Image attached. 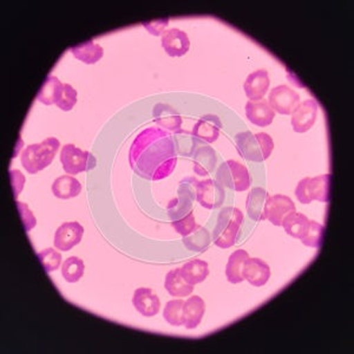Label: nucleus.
I'll return each instance as SVG.
<instances>
[{
  "mask_svg": "<svg viewBox=\"0 0 354 354\" xmlns=\"http://www.w3.org/2000/svg\"><path fill=\"white\" fill-rule=\"evenodd\" d=\"M222 129L221 120L216 115H205L194 124L192 135L205 143L218 141Z\"/></svg>",
  "mask_w": 354,
  "mask_h": 354,
  "instance_id": "nucleus-15",
  "label": "nucleus"
},
{
  "mask_svg": "<svg viewBox=\"0 0 354 354\" xmlns=\"http://www.w3.org/2000/svg\"><path fill=\"white\" fill-rule=\"evenodd\" d=\"M169 24V18H162L158 21H143L142 25L147 31H149L153 36H162L165 32V26Z\"/></svg>",
  "mask_w": 354,
  "mask_h": 354,
  "instance_id": "nucleus-40",
  "label": "nucleus"
},
{
  "mask_svg": "<svg viewBox=\"0 0 354 354\" xmlns=\"http://www.w3.org/2000/svg\"><path fill=\"white\" fill-rule=\"evenodd\" d=\"M53 194L57 198L68 200L78 196L82 192L81 182L76 177L70 175H63L55 180L51 187Z\"/></svg>",
  "mask_w": 354,
  "mask_h": 354,
  "instance_id": "nucleus-24",
  "label": "nucleus"
},
{
  "mask_svg": "<svg viewBox=\"0 0 354 354\" xmlns=\"http://www.w3.org/2000/svg\"><path fill=\"white\" fill-rule=\"evenodd\" d=\"M270 85V80L267 70L259 68L257 71L250 73V76L245 80L243 84L245 96L248 97L250 101H261L266 93H268Z\"/></svg>",
  "mask_w": 354,
  "mask_h": 354,
  "instance_id": "nucleus-16",
  "label": "nucleus"
},
{
  "mask_svg": "<svg viewBox=\"0 0 354 354\" xmlns=\"http://www.w3.org/2000/svg\"><path fill=\"white\" fill-rule=\"evenodd\" d=\"M183 300H170L165 304L163 317L171 326H183Z\"/></svg>",
  "mask_w": 354,
  "mask_h": 354,
  "instance_id": "nucleus-34",
  "label": "nucleus"
},
{
  "mask_svg": "<svg viewBox=\"0 0 354 354\" xmlns=\"http://www.w3.org/2000/svg\"><path fill=\"white\" fill-rule=\"evenodd\" d=\"M10 176H11V182H12L13 195L15 198H18V195L21 194L24 187L25 177L21 174V170H10Z\"/></svg>",
  "mask_w": 354,
  "mask_h": 354,
  "instance_id": "nucleus-41",
  "label": "nucleus"
},
{
  "mask_svg": "<svg viewBox=\"0 0 354 354\" xmlns=\"http://www.w3.org/2000/svg\"><path fill=\"white\" fill-rule=\"evenodd\" d=\"M198 181L195 177H185L177 189V198H174L168 205V215L171 221L185 218L190 212H193L194 201H196V187Z\"/></svg>",
  "mask_w": 354,
  "mask_h": 354,
  "instance_id": "nucleus-6",
  "label": "nucleus"
},
{
  "mask_svg": "<svg viewBox=\"0 0 354 354\" xmlns=\"http://www.w3.org/2000/svg\"><path fill=\"white\" fill-rule=\"evenodd\" d=\"M77 104V91L76 88L70 84L64 83L62 88L61 96L57 102L56 105L63 111H70L73 109V106Z\"/></svg>",
  "mask_w": 354,
  "mask_h": 354,
  "instance_id": "nucleus-37",
  "label": "nucleus"
},
{
  "mask_svg": "<svg viewBox=\"0 0 354 354\" xmlns=\"http://www.w3.org/2000/svg\"><path fill=\"white\" fill-rule=\"evenodd\" d=\"M210 242H212V236H210L209 232L198 225L193 233L183 238V243L185 247L194 252H202V250H207Z\"/></svg>",
  "mask_w": 354,
  "mask_h": 354,
  "instance_id": "nucleus-32",
  "label": "nucleus"
},
{
  "mask_svg": "<svg viewBox=\"0 0 354 354\" xmlns=\"http://www.w3.org/2000/svg\"><path fill=\"white\" fill-rule=\"evenodd\" d=\"M225 188L216 180L207 178L198 181L196 187V201L205 209H216L223 205Z\"/></svg>",
  "mask_w": 354,
  "mask_h": 354,
  "instance_id": "nucleus-10",
  "label": "nucleus"
},
{
  "mask_svg": "<svg viewBox=\"0 0 354 354\" xmlns=\"http://www.w3.org/2000/svg\"><path fill=\"white\" fill-rule=\"evenodd\" d=\"M173 138L175 142L176 153H180L182 156H193L195 150L198 149V145L202 142L196 137L193 136L192 133L185 131L183 129L178 133H174Z\"/></svg>",
  "mask_w": 354,
  "mask_h": 354,
  "instance_id": "nucleus-31",
  "label": "nucleus"
},
{
  "mask_svg": "<svg viewBox=\"0 0 354 354\" xmlns=\"http://www.w3.org/2000/svg\"><path fill=\"white\" fill-rule=\"evenodd\" d=\"M38 258L41 260V265L44 267L45 272L51 273L61 267L62 255L53 248H46L38 253Z\"/></svg>",
  "mask_w": 354,
  "mask_h": 354,
  "instance_id": "nucleus-36",
  "label": "nucleus"
},
{
  "mask_svg": "<svg viewBox=\"0 0 354 354\" xmlns=\"http://www.w3.org/2000/svg\"><path fill=\"white\" fill-rule=\"evenodd\" d=\"M324 230H325V227L322 223L310 220L308 230L301 239L302 243L307 247L319 248L322 245V239H324Z\"/></svg>",
  "mask_w": 354,
  "mask_h": 354,
  "instance_id": "nucleus-35",
  "label": "nucleus"
},
{
  "mask_svg": "<svg viewBox=\"0 0 354 354\" xmlns=\"http://www.w3.org/2000/svg\"><path fill=\"white\" fill-rule=\"evenodd\" d=\"M245 110V117H247L253 124L262 127V128L272 124L274 117H275V111L272 109V106H270L267 100H261V101L257 102H247Z\"/></svg>",
  "mask_w": 354,
  "mask_h": 354,
  "instance_id": "nucleus-20",
  "label": "nucleus"
},
{
  "mask_svg": "<svg viewBox=\"0 0 354 354\" xmlns=\"http://www.w3.org/2000/svg\"><path fill=\"white\" fill-rule=\"evenodd\" d=\"M153 120L156 124L165 131L178 133L182 130V117L173 106L165 103H158L153 108Z\"/></svg>",
  "mask_w": 354,
  "mask_h": 354,
  "instance_id": "nucleus-19",
  "label": "nucleus"
},
{
  "mask_svg": "<svg viewBox=\"0 0 354 354\" xmlns=\"http://www.w3.org/2000/svg\"><path fill=\"white\" fill-rule=\"evenodd\" d=\"M330 174L317 177H305L299 182L295 196L302 205H310L313 201L326 203L330 201Z\"/></svg>",
  "mask_w": 354,
  "mask_h": 354,
  "instance_id": "nucleus-5",
  "label": "nucleus"
},
{
  "mask_svg": "<svg viewBox=\"0 0 354 354\" xmlns=\"http://www.w3.org/2000/svg\"><path fill=\"white\" fill-rule=\"evenodd\" d=\"M61 142L56 137H48L41 143L30 145L21 153V165L28 174H37L51 165Z\"/></svg>",
  "mask_w": 354,
  "mask_h": 354,
  "instance_id": "nucleus-3",
  "label": "nucleus"
},
{
  "mask_svg": "<svg viewBox=\"0 0 354 354\" xmlns=\"http://www.w3.org/2000/svg\"><path fill=\"white\" fill-rule=\"evenodd\" d=\"M216 181L235 192H245L250 187V171L240 162L228 160L216 170Z\"/></svg>",
  "mask_w": 354,
  "mask_h": 354,
  "instance_id": "nucleus-7",
  "label": "nucleus"
},
{
  "mask_svg": "<svg viewBox=\"0 0 354 354\" xmlns=\"http://www.w3.org/2000/svg\"><path fill=\"white\" fill-rule=\"evenodd\" d=\"M61 163L68 175H77L93 169L96 158L93 153L77 148L76 145H65L61 150Z\"/></svg>",
  "mask_w": 354,
  "mask_h": 354,
  "instance_id": "nucleus-8",
  "label": "nucleus"
},
{
  "mask_svg": "<svg viewBox=\"0 0 354 354\" xmlns=\"http://www.w3.org/2000/svg\"><path fill=\"white\" fill-rule=\"evenodd\" d=\"M131 169L145 180L158 181L169 176L177 165L173 133L149 127L137 135L129 150Z\"/></svg>",
  "mask_w": 354,
  "mask_h": 354,
  "instance_id": "nucleus-1",
  "label": "nucleus"
},
{
  "mask_svg": "<svg viewBox=\"0 0 354 354\" xmlns=\"http://www.w3.org/2000/svg\"><path fill=\"white\" fill-rule=\"evenodd\" d=\"M218 156L210 145H200L193 155L194 173L198 176H208L216 167Z\"/></svg>",
  "mask_w": 354,
  "mask_h": 354,
  "instance_id": "nucleus-21",
  "label": "nucleus"
},
{
  "mask_svg": "<svg viewBox=\"0 0 354 354\" xmlns=\"http://www.w3.org/2000/svg\"><path fill=\"white\" fill-rule=\"evenodd\" d=\"M84 261L77 257L66 259L62 266V275L68 283L80 281L84 275Z\"/></svg>",
  "mask_w": 354,
  "mask_h": 354,
  "instance_id": "nucleus-33",
  "label": "nucleus"
},
{
  "mask_svg": "<svg viewBox=\"0 0 354 354\" xmlns=\"http://www.w3.org/2000/svg\"><path fill=\"white\" fill-rule=\"evenodd\" d=\"M268 196L270 194L260 187H255L248 194L247 201H245V209L250 218L254 221H265L263 209H265L266 200Z\"/></svg>",
  "mask_w": 354,
  "mask_h": 354,
  "instance_id": "nucleus-23",
  "label": "nucleus"
},
{
  "mask_svg": "<svg viewBox=\"0 0 354 354\" xmlns=\"http://www.w3.org/2000/svg\"><path fill=\"white\" fill-rule=\"evenodd\" d=\"M243 223V214L236 207H225L218 213V222L214 228L215 245L227 250L236 243L240 228Z\"/></svg>",
  "mask_w": 354,
  "mask_h": 354,
  "instance_id": "nucleus-2",
  "label": "nucleus"
},
{
  "mask_svg": "<svg viewBox=\"0 0 354 354\" xmlns=\"http://www.w3.org/2000/svg\"><path fill=\"white\" fill-rule=\"evenodd\" d=\"M165 288L167 292L175 298H185L193 293L194 286L185 281L182 278L181 270H170L165 275Z\"/></svg>",
  "mask_w": 354,
  "mask_h": 354,
  "instance_id": "nucleus-26",
  "label": "nucleus"
},
{
  "mask_svg": "<svg viewBox=\"0 0 354 354\" xmlns=\"http://www.w3.org/2000/svg\"><path fill=\"white\" fill-rule=\"evenodd\" d=\"M235 142L238 153L248 161H266L274 149L273 138L266 133L243 131L235 136Z\"/></svg>",
  "mask_w": 354,
  "mask_h": 354,
  "instance_id": "nucleus-4",
  "label": "nucleus"
},
{
  "mask_svg": "<svg viewBox=\"0 0 354 354\" xmlns=\"http://www.w3.org/2000/svg\"><path fill=\"white\" fill-rule=\"evenodd\" d=\"M133 305L138 313L145 318H151L158 314L161 310V301L156 294L150 288H137L133 293Z\"/></svg>",
  "mask_w": 354,
  "mask_h": 354,
  "instance_id": "nucleus-18",
  "label": "nucleus"
},
{
  "mask_svg": "<svg viewBox=\"0 0 354 354\" xmlns=\"http://www.w3.org/2000/svg\"><path fill=\"white\" fill-rule=\"evenodd\" d=\"M71 53L78 61L88 65L96 64L97 62L104 56V50L101 45L96 44L93 41H85V43L73 46L71 48Z\"/></svg>",
  "mask_w": 354,
  "mask_h": 354,
  "instance_id": "nucleus-29",
  "label": "nucleus"
},
{
  "mask_svg": "<svg viewBox=\"0 0 354 354\" xmlns=\"http://www.w3.org/2000/svg\"><path fill=\"white\" fill-rule=\"evenodd\" d=\"M17 208L19 210L21 214V221L24 225L25 232H30L32 230L33 227L37 225V220L33 215L32 212L30 210L28 205H25L23 202L16 201Z\"/></svg>",
  "mask_w": 354,
  "mask_h": 354,
  "instance_id": "nucleus-39",
  "label": "nucleus"
},
{
  "mask_svg": "<svg viewBox=\"0 0 354 354\" xmlns=\"http://www.w3.org/2000/svg\"><path fill=\"white\" fill-rule=\"evenodd\" d=\"M293 212H297V207L292 198L286 195H274V196L270 195L266 200L263 216L265 220H268L272 225L280 227L283 218Z\"/></svg>",
  "mask_w": 354,
  "mask_h": 354,
  "instance_id": "nucleus-11",
  "label": "nucleus"
},
{
  "mask_svg": "<svg viewBox=\"0 0 354 354\" xmlns=\"http://www.w3.org/2000/svg\"><path fill=\"white\" fill-rule=\"evenodd\" d=\"M171 225L177 233L181 234L182 236L185 238V236H188L189 234L193 233L194 230H196L198 223L195 221L194 212H190L188 215H185V218L176 220V221H171Z\"/></svg>",
  "mask_w": 354,
  "mask_h": 354,
  "instance_id": "nucleus-38",
  "label": "nucleus"
},
{
  "mask_svg": "<svg viewBox=\"0 0 354 354\" xmlns=\"http://www.w3.org/2000/svg\"><path fill=\"white\" fill-rule=\"evenodd\" d=\"M180 270H181L182 278L185 279L187 283L193 285V286L205 281L209 275L208 262L200 260V259L187 262L182 266Z\"/></svg>",
  "mask_w": 354,
  "mask_h": 354,
  "instance_id": "nucleus-25",
  "label": "nucleus"
},
{
  "mask_svg": "<svg viewBox=\"0 0 354 354\" xmlns=\"http://www.w3.org/2000/svg\"><path fill=\"white\" fill-rule=\"evenodd\" d=\"M205 312V304L201 297H190L183 305V326L187 330H194L201 324Z\"/></svg>",
  "mask_w": 354,
  "mask_h": 354,
  "instance_id": "nucleus-22",
  "label": "nucleus"
},
{
  "mask_svg": "<svg viewBox=\"0 0 354 354\" xmlns=\"http://www.w3.org/2000/svg\"><path fill=\"white\" fill-rule=\"evenodd\" d=\"M84 234V227L80 222H64L57 228L53 243L57 250L68 252L80 245Z\"/></svg>",
  "mask_w": 354,
  "mask_h": 354,
  "instance_id": "nucleus-12",
  "label": "nucleus"
},
{
  "mask_svg": "<svg viewBox=\"0 0 354 354\" xmlns=\"http://www.w3.org/2000/svg\"><path fill=\"white\" fill-rule=\"evenodd\" d=\"M281 225L290 236L301 240L310 227V218L302 213L293 212L283 218Z\"/></svg>",
  "mask_w": 354,
  "mask_h": 354,
  "instance_id": "nucleus-28",
  "label": "nucleus"
},
{
  "mask_svg": "<svg viewBox=\"0 0 354 354\" xmlns=\"http://www.w3.org/2000/svg\"><path fill=\"white\" fill-rule=\"evenodd\" d=\"M267 101L275 113L290 115L300 104V96L288 85L282 84L272 88Z\"/></svg>",
  "mask_w": 354,
  "mask_h": 354,
  "instance_id": "nucleus-9",
  "label": "nucleus"
},
{
  "mask_svg": "<svg viewBox=\"0 0 354 354\" xmlns=\"http://www.w3.org/2000/svg\"><path fill=\"white\" fill-rule=\"evenodd\" d=\"M248 258H250V254L245 250H235L234 253L230 254L225 266V278L230 283H241L245 280L242 275V270H243L245 260Z\"/></svg>",
  "mask_w": 354,
  "mask_h": 354,
  "instance_id": "nucleus-27",
  "label": "nucleus"
},
{
  "mask_svg": "<svg viewBox=\"0 0 354 354\" xmlns=\"http://www.w3.org/2000/svg\"><path fill=\"white\" fill-rule=\"evenodd\" d=\"M319 106L313 100H306L299 104L292 113V127L295 133H307L313 127L318 117Z\"/></svg>",
  "mask_w": 354,
  "mask_h": 354,
  "instance_id": "nucleus-13",
  "label": "nucleus"
},
{
  "mask_svg": "<svg viewBox=\"0 0 354 354\" xmlns=\"http://www.w3.org/2000/svg\"><path fill=\"white\" fill-rule=\"evenodd\" d=\"M161 43L165 53L170 57L185 56L190 48L189 37L178 28H169L165 31Z\"/></svg>",
  "mask_w": 354,
  "mask_h": 354,
  "instance_id": "nucleus-14",
  "label": "nucleus"
},
{
  "mask_svg": "<svg viewBox=\"0 0 354 354\" xmlns=\"http://www.w3.org/2000/svg\"><path fill=\"white\" fill-rule=\"evenodd\" d=\"M270 267L259 258H248L243 265L242 275L254 287L265 286L270 278Z\"/></svg>",
  "mask_w": 354,
  "mask_h": 354,
  "instance_id": "nucleus-17",
  "label": "nucleus"
},
{
  "mask_svg": "<svg viewBox=\"0 0 354 354\" xmlns=\"http://www.w3.org/2000/svg\"><path fill=\"white\" fill-rule=\"evenodd\" d=\"M63 83L56 76H48L37 93V101L45 105L56 104L61 96Z\"/></svg>",
  "mask_w": 354,
  "mask_h": 354,
  "instance_id": "nucleus-30",
  "label": "nucleus"
}]
</instances>
